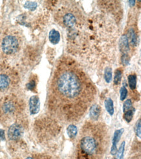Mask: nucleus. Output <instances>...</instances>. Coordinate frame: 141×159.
<instances>
[{
    "instance_id": "4be33fe9",
    "label": "nucleus",
    "mask_w": 141,
    "mask_h": 159,
    "mask_svg": "<svg viewBox=\"0 0 141 159\" xmlns=\"http://www.w3.org/2000/svg\"><path fill=\"white\" fill-rule=\"evenodd\" d=\"M24 8L29 9L31 11H34L37 7V3L36 2H27L24 5Z\"/></svg>"
},
{
    "instance_id": "1a4fd4ad",
    "label": "nucleus",
    "mask_w": 141,
    "mask_h": 159,
    "mask_svg": "<svg viewBox=\"0 0 141 159\" xmlns=\"http://www.w3.org/2000/svg\"><path fill=\"white\" fill-rule=\"evenodd\" d=\"M119 48L120 51L122 52L123 54H127L130 50V45L128 38L126 35H124L120 39L119 41Z\"/></svg>"
},
{
    "instance_id": "f257e3e1",
    "label": "nucleus",
    "mask_w": 141,
    "mask_h": 159,
    "mask_svg": "<svg viewBox=\"0 0 141 159\" xmlns=\"http://www.w3.org/2000/svg\"><path fill=\"white\" fill-rule=\"evenodd\" d=\"M95 94V85L79 66L70 59H60L51 83V102L58 117L80 119Z\"/></svg>"
},
{
    "instance_id": "20e7f679",
    "label": "nucleus",
    "mask_w": 141,
    "mask_h": 159,
    "mask_svg": "<svg viewBox=\"0 0 141 159\" xmlns=\"http://www.w3.org/2000/svg\"><path fill=\"white\" fill-rule=\"evenodd\" d=\"M2 48L6 54H14L18 48V41L16 37L12 35L6 36L3 39Z\"/></svg>"
},
{
    "instance_id": "b1692460",
    "label": "nucleus",
    "mask_w": 141,
    "mask_h": 159,
    "mask_svg": "<svg viewBox=\"0 0 141 159\" xmlns=\"http://www.w3.org/2000/svg\"><path fill=\"white\" fill-rule=\"evenodd\" d=\"M127 95V90L126 86H122V88L120 89V100L123 101L126 98Z\"/></svg>"
},
{
    "instance_id": "dca6fc26",
    "label": "nucleus",
    "mask_w": 141,
    "mask_h": 159,
    "mask_svg": "<svg viewBox=\"0 0 141 159\" xmlns=\"http://www.w3.org/2000/svg\"><path fill=\"white\" fill-rule=\"evenodd\" d=\"M112 69L109 67H107L105 69V72H104V78H105V82L107 83H110L112 80Z\"/></svg>"
},
{
    "instance_id": "9b49d317",
    "label": "nucleus",
    "mask_w": 141,
    "mask_h": 159,
    "mask_svg": "<svg viewBox=\"0 0 141 159\" xmlns=\"http://www.w3.org/2000/svg\"><path fill=\"white\" fill-rule=\"evenodd\" d=\"M60 35L59 32L54 29L51 30L49 33V40L53 44H57L59 43Z\"/></svg>"
},
{
    "instance_id": "f03ea898",
    "label": "nucleus",
    "mask_w": 141,
    "mask_h": 159,
    "mask_svg": "<svg viewBox=\"0 0 141 159\" xmlns=\"http://www.w3.org/2000/svg\"><path fill=\"white\" fill-rule=\"evenodd\" d=\"M105 129L99 125L83 127L79 142V155L82 159H96L107 145Z\"/></svg>"
},
{
    "instance_id": "f3484780",
    "label": "nucleus",
    "mask_w": 141,
    "mask_h": 159,
    "mask_svg": "<svg viewBox=\"0 0 141 159\" xmlns=\"http://www.w3.org/2000/svg\"><path fill=\"white\" fill-rule=\"evenodd\" d=\"M134 112H135V109L134 108H132L128 111H127L126 112H125L124 115V118L126 121V122L130 123L131 121L133 115H134Z\"/></svg>"
},
{
    "instance_id": "aec40b11",
    "label": "nucleus",
    "mask_w": 141,
    "mask_h": 159,
    "mask_svg": "<svg viewBox=\"0 0 141 159\" xmlns=\"http://www.w3.org/2000/svg\"><path fill=\"white\" fill-rule=\"evenodd\" d=\"M122 71L121 70V69H117L115 71V77H114V83H115V85H118L120 83L121 79H122Z\"/></svg>"
},
{
    "instance_id": "7ed1b4c3",
    "label": "nucleus",
    "mask_w": 141,
    "mask_h": 159,
    "mask_svg": "<svg viewBox=\"0 0 141 159\" xmlns=\"http://www.w3.org/2000/svg\"><path fill=\"white\" fill-rule=\"evenodd\" d=\"M17 105L12 98H7L0 104V118L12 117L16 113Z\"/></svg>"
},
{
    "instance_id": "0eeeda50",
    "label": "nucleus",
    "mask_w": 141,
    "mask_h": 159,
    "mask_svg": "<svg viewBox=\"0 0 141 159\" xmlns=\"http://www.w3.org/2000/svg\"><path fill=\"white\" fill-rule=\"evenodd\" d=\"M124 130V129H121L116 130L114 133V136L112 138V147L111 149V153L112 155H115L117 152V144L120 140V138L122 136Z\"/></svg>"
},
{
    "instance_id": "412c9836",
    "label": "nucleus",
    "mask_w": 141,
    "mask_h": 159,
    "mask_svg": "<svg viewBox=\"0 0 141 159\" xmlns=\"http://www.w3.org/2000/svg\"><path fill=\"white\" fill-rule=\"evenodd\" d=\"M133 108V104L131 99H127L126 100L123 105V112L125 113L127 111H128Z\"/></svg>"
},
{
    "instance_id": "2eb2a0df",
    "label": "nucleus",
    "mask_w": 141,
    "mask_h": 159,
    "mask_svg": "<svg viewBox=\"0 0 141 159\" xmlns=\"http://www.w3.org/2000/svg\"><path fill=\"white\" fill-rule=\"evenodd\" d=\"M128 84L131 90H135L137 87V76L135 75H130L128 76Z\"/></svg>"
},
{
    "instance_id": "39448f33",
    "label": "nucleus",
    "mask_w": 141,
    "mask_h": 159,
    "mask_svg": "<svg viewBox=\"0 0 141 159\" xmlns=\"http://www.w3.org/2000/svg\"><path fill=\"white\" fill-rule=\"evenodd\" d=\"M24 134V128L18 123H14L9 129L8 138L11 140L16 141L21 138Z\"/></svg>"
},
{
    "instance_id": "4468645a",
    "label": "nucleus",
    "mask_w": 141,
    "mask_h": 159,
    "mask_svg": "<svg viewBox=\"0 0 141 159\" xmlns=\"http://www.w3.org/2000/svg\"><path fill=\"white\" fill-rule=\"evenodd\" d=\"M67 134L70 138H74L77 134V129L76 125L70 124L67 128Z\"/></svg>"
},
{
    "instance_id": "6ab92c4d",
    "label": "nucleus",
    "mask_w": 141,
    "mask_h": 159,
    "mask_svg": "<svg viewBox=\"0 0 141 159\" xmlns=\"http://www.w3.org/2000/svg\"><path fill=\"white\" fill-rule=\"evenodd\" d=\"M125 145H126L125 142H123L120 145V146L116 153L115 159H122L123 158L124 153V150H125Z\"/></svg>"
},
{
    "instance_id": "bb28decb",
    "label": "nucleus",
    "mask_w": 141,
    "mask_h": 159,
    "mask_svg": "<svg viewBox=\"0 0 141 159\" xmlns=\"http://www.w3.org/2000/svg\"><path fill=\"white\" fill-rule=\"evenodd\" d=\"M4 138H5L4 130L0 129V139H2V140H4Z\"/></svg>"
},
{
    "instance_id": "c85d7f7f",
    "label": "nucleus",
    "mask_w": 141,
    "mask_h": 159,
    "mask_svg": "<svg viewBox=\"0 0 141 159\" xmlns=\"http://www.w3.org/2000/svg\"><path fill=\"white\" fill-rule=\"evenodd\" d=\"M25 159H35V158H33V157H29L26 158H25Z\"/></svg>"
},
{
    "instance_id": "393cba45",
    "label": "nucleus",
    "mask_w": 141,
    "mask_h": 159,
    "mask_svg": "<svg viewBox=\"0 0 141 159\" xmlns=\"http://www.w3.org/2000/svg\"><path fill=\"white\" fill-rule=\"evenodd\" d=\"M130 62V57L127 54H123L122 56V63L124 65H127Z\"/></svg>"
},
{
    "instance_id": "ddd939ff",
    "label": "nucleus",
    "mask_w": 141,
    "mask_h": 159,
    "mask_svg": "<svg viewBox=\"0 0 141 159\" xmlns=\"http://www.w3.org/2000/svg\"><path fill=\"white\" fill-rule=\"evenodd\" d=\"M105 107L107 112L110 114V116H113L115 109H114V103L111 98H107L105 101Z\"/></svg>"
},
{
    "instance_id": "a878e982",
    "label": "nucleus",
    "mask_w": 141,
    "mask_h": 159,
    "mask_svg": "<svg viewBox=\"0 0 141 159\" xmlns=\"http://www.w3.org/2000/svg\"><path fill=\"white\" fill-rule=\"evenodd\" d=\"M35 87H36V84L34 80H31L30 82H29L28 84H27V88H28V89L31 91L34 90Z\"/></svg>"
},
{
    "instance_id": "423d86ee",
    "label": "nucleus",
    "mask_w": 141,
    "mask_h": 159,
    "mask_svg": "<svg viewBox=\"0 0 141 159\" xmlns=\"http://www.w3.org/2000/svg\"><path fill=\"white\" fill-rule=\"evenodd\" d=\"M29 111L30 113L32 115L37 114L38 113L40 110V99L38 96L34 95L32 96L29 101Z\"/></svg>"
},
{
    "instance_id": "f8f14e48",
    "label": "nucleus",
    "mask_w": 141,
    "mask_h": 159,
    "mask_svg": "<svg viewBox=\"0 0 141 159\" xmlns=\"http://www.w3.org/2000/svg\"><path fill=\"white\" fill-rule=\"evenodd\" d=\"M10 84L9 78L5 75H0V90L4 91L7 89Z\"/></svg>"
},
{
    "instance_id": "6e6552de",
    "label": "nucleus",
    "mask_w": 141,
    "mask_h": 159,
    "mask_svg": "<svg viewBox=\"0 0 141 159\" xmlns=\"http://www.w3.org/2000/svg\"><path fill=\"white\" fill-rule=\"evenodd\" d=\"M102 109L98 104H94L90 107V117L93 121H96L99 119Z\"/></svg>"
},
{
    "instance_id": "5701e85b",
    "label": "nucleus",
    "mask_w": 141,
    "mask_h": 159,
    "mask_svg": "<svg viewBox=\"0 0 141 159\" xmlns=\"http://www.w3.org/2000/svg\"><path fill=\"white\" fill-rule=\"evenodd\" d=\"M135 132L137 136L139 138H140L141 137V120L139 119L137 121L135 126Z\"/></svg>"
},
{
    "instance_id": "cd10ccee",
    "label": "nucleus",
    "mask_w": 141,
    "mask_h": 159,
    "mask_svg": "<svg viewBox=\"0 0 141 159\" xmlns=\"http://www.w3.org/2000/svg\"><path fill=\"white\" fill-rule=\"evenodd\" d=\"M129 3L130 5V6H133L135 3V1H129Z\"/></svg>"
},
{
    "instance_id": "a211bd4d",
    "label": "nucleus",
    "mask_w": 141,
    "mask_h": 159,
    "mask_svg": "<svg viewBox=\"0 0 141 159\" xmlns=\"http://www.w3.org/2000/svg\"><path fill=\"white\" fill-rule=\"evenodd\" d=\"M129 35H130V39L132 45L136 46L137 44V36L133 29L130 30Z\"/></svg>"
},
{
    "instance_id": "9d476101",
    "label": "nucleus",
    "mask_w": 141,
    "mask_h": 159,
    "mask_svg": "<svg viewBox=\"0 0 141 159\" xmlns=\"http://www.w3.org/2000/svg\"><path fill=\"white\" fill-rule=\"evenodd\" d=\"M76 22V19L75 16L72 13H67L63 18V23L67 27H72L75 25Z\"/></svg>"
}]
</instances>
